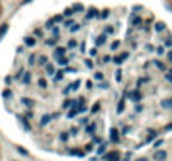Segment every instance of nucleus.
Instances as JSON below:
<instances>
[{"mask_svg": "<svg viewBox=\"0 0 172 161\" xmlns=\"http://www.w3.org/2000/svg\"><path fill=\"white\" fill-rule=\"evenodd\" d=\"M0 102L45 153L83 158L105 139L144 148L172 131V22L127 2L40 15L13 42Z\"/></svg>", "mask_w": 172, "mask_h": 161, "instance_id": "obj_1", "label": "nucleus"}, {"mask_svg": "<svg viewBox=\"0 0 172 161\" xmlns=\"http://www.w3.org/2000/svg\"><path fill=\"white\" fill-rule=\"evenodd\" d=\"M2 10H3V8H2V3H0V17H2Z\"/></svg>", "mask_w": 172, "mask_h": 161, "instance_id": "obj_2", "label": "nucleus"}, {"mask_svg": "<svg viewBox=\"0 0 172 161\" xmlns=\"http://www.w3.org/2000/svg\"><path fill=\"white\" fill-rule=\"evenodd\" d=\"M167 2H169V3H170V7H172V0H167Z\"/></svg>", "mask_w": 172, "mask_h": 161, "instance_id": "obj_3", "label": "nucleus"}, {"mask_svg": "<svg viewBox=\"0 0 172 161\" xmlns=\"http://www.w3.org/2000/svg\"><path fill=\"white\" fill-rule=\"evenodd\" d=\"M0 158H2V149H0Z\"/></svg>", "mask_w": 172, "mask_h": 161, "instance_id": "obj_4", "label": "nucleus"}]
</instances>
